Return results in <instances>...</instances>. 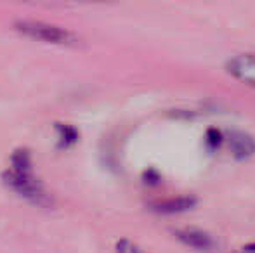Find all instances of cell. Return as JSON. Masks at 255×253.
I'll list each match as a JSON object with an SVG mask.
<instances>
[{
	"instance_id": "1",
	"label": "cell",
	"mask_w": 255,
	"mask_h": 253,
	"mask_svg": "<svg viewBox=\"0 0 255 253\" xmlns=\"http://www.w3.org/2000/svg\"><path fill=\"white\" fill-rule=\"evenodd\" d=\"M2 180L7 187L31 205L47 208L52 205V198L45 186L40 182L33 170L31 153L24 148L12 151L10 155V167L2 173Z\"/></svg>"
},
{
	"instance_id": "2",
	"label": "cell",
	"mask_w": 255,
	"mask_h": 253,
	"mask_svg": "<svg viewBox=\"0 0 255 253\" xmlns=\"http://www.w3.org/2000/svg\"><path fill=\"white\" fill-rule=\"evenodd\" d=\"M14 30L28 38L52 45H75L78 42L77 35L73 31L66 30L63 26H57V24L47 23V21L17 19L14 21Z\"/></svg>"
},
{
	"instance_id": "3",
	"label": "cell",
	"mask_w": 255,
	"mask_h": 253,
	"mask_svg": "<svg viewBox=\"0 0 255 253\" xmlns=\"http://www.w3.org/2000/svg\"><path fill=\"white\" fill-rule=\"evenodd\" d=\"M226 70L231 77L243 84L255 87V54H238L226 64Z\"/></svg>"
},
{
	"instance_id": "4",
	"label": "cell",
	"mask_w": 255,
	"mask_h": 253,
	"mask_svg": "<svg viewBox=\"0 0 255 253\" xmlns=\"http://www.w3.org/2000/svg\"><path fill=\"white\" fill-rule=\"evenodd\" d=\"M175 236L186 247L195 248L198 252H210L215 247L214 238L202 229H196V227H182V229H177L175 231Z\"/></svg>"
},
{
	"instance_id": "5",
	"label": "cell",
	"mask_w": 255,
	"mask_h": 253,
	"mask_svg": "<svg viewBox=\"0 0 255 253\" xmlns=\"http://www.w3.org/2000/svg\"><path fill=\"white\" fill-rule=\"evenodd\" d=\"M228 146L236 160H247L255 155V139L245 132H229Z\"/></svg>"
},
{
	"instance_id": "6",
	"label": "cell",
	"mask_w": 255,
	"mask_h": 253,
	"mask_svg": "<svg viewBox=\"0 0 255 253\" xmlns=\"http://www.w3.org/2000/svg\"><path fill=\"white\" fill-rule=\"evenodd\" d=\"M195 203H196V199L191 198V196H179V198L165 199V201L156 203L153 210L158 213H181V212H186V210L193 208Z\"/></svg>"
},
{
	"instance_id": "7",
	"label": "cell",
	"mask_w": 255,
	"mask_h": 253,
	"mask_svg": "<svg viewBox=\"0 0 255 253\" xmlns=\"http://www.w3.org/2000/svg\"><path fill=\"white\" fill-rule=\"evenodd\" d=\"M57 132V148L68 149L78 141V130L70 123H54Z\"/></svg>"
},
{
	"instance_id": "8",
	"label": "cell",
	"mask_w": 255,
	"mask_h": 253,
	"mask_svg": "<svg viewBox=\"0 0 255 253\" xmlns=\"http://www.w3.org/2000/svg\"><path fill=\"white\" fill-rule=\"evenodd\" d=\"M117 253H146L141 247H137L135 243H132L130 240H120L117 241Z\"/></svg>"
}]
</instances>
